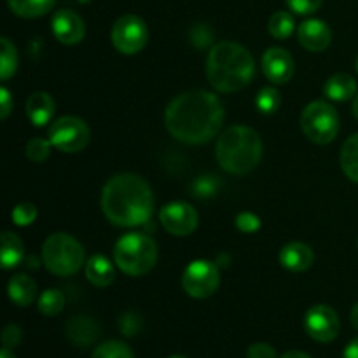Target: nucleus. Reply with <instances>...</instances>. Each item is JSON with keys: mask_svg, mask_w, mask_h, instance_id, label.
Returning a JSON list of instances; mask_svg holds the SVG:
<instances>
[{"mask_svg": "<svg viewBox=\"0 0 358 358\" xmlns=\"http://www.w3.org/2000/svg\"><path fill=\"white\" fill-rule=\"evenodd\" d=\"M224 107L208 91H189L170 101L164 112V124L170 135L189 145H199L220 131Z\"/></svg>", "mask_w": 358, "mask_h": 358, "instance_id": "nucleus-1", "label": "nucleus"}, {"mask_svg": "<svg viewBox=\"0 0 358 358\" xmlns=\"http://www.w3.org/2000/svg\"><path fill=\"white\" fill-rule=\"evenodd\" d=\"M101 210L114 226L135 227L145 224L154 210L152 189L140 175H115L101 192Z\"/></svg>", "mask_w": 358, "mask_h": 358, "instance_id": "nucleus-2", "label": "nucleus"}, {"mask_svg": "<svg viewBox=\"0 0 358 358\" xmlns=\"http://www.w3.org/2000/svg\"><path fill=\"white\" fill-rule=\"evenodd\" d=\"M254 72V58L236 42H219L206 58V77L220 93L243 90L252 80Z\"/></svg>", "mask_w": 358, "mask_h": 358, "instance_id": "nucleus-3", "label": "nucleus"}, {"mask_svg": "<svg viewBox=\"0 0 358 358\" xmlns=\"http://www.w3.org/2000/svg\"><path fill=\"white\" fill-rule=\"evenodd\" d=\"M217 161L227 173L247 175L261 163L262 140L248 126H231L217 140Z\"/></svg>", "mask_w": 358, "mask_h": 358, "instance_id": "nucleus-4", "label": "nucleus"}, {"mask_svg": "<svg viewBox=\"0 0 358 358\" xmlns=\"http://www.w3.org/2000/svg\"><path fill=\"white\" fill-rule=\"evenodd\" d=\"M114 261L126 275L143 276L156 266L157 247L147 234L128 233L115 243Z\"/></svg>", "mask_w": 358, "mask_h": 358, "instance_id": "nucleus-5", "label": "nucleus"}, {"mask_svg": "<svg viewBox=\"0 0 358 358\" xmlns=\"http://www.w3.org/2000/svg\"><path fill=\"white\" fill-rule=\"evenodd\" d=\"M42 262L56 276L76 275L84 264V248L66 233H55L42 245Z\"/></svg>", "mask_w": 358, "mask_h": 358, "instance_id": "nucleus-6", "label": "nucleus"}, {"mask_svg": "<svg viewBox=\"0 0 358 358\" xmlns=\"http://www.w3.org/2000/svg\"><path fill=\"white\" fill-rule=\"evenodd\" d=\"M301 128L308 140L315 143H331L339 133V115L327 101H313L301 115Z\"/></svg>", "mask_w": 358, "mask_h": 358, "instance_id": "nucleus-7", "label": "nucleus"}, {"mask_svg": "<svg viewBox=\"0 0 358 358\" xmlns=\"http://www.w3.org/2000/svg\"><path fill=\"white\" fill-rule=\"evenodd\" d=\"M90 128L86 122L73 115L56 119L49 128V140L52 147L62 152H79L90 142Z\"/></svg>", "mask_w": 358, "mask_h": 358, "instance_id": "nucleus-8", "label": "nucleus"}, {"mask_svg": "<svg viewBox=\"0 0 358 358\" xmlns=\"http://www.w3.org/2000/svg\"><path fill=\"white\" fill-rule=\"evenodd\" d=\"M219 285V268L205 259L192 261L182 275V287L194 299H206V297L213 296Z\"/></svg>", "mask_w": 358, "mask_h": 358, "instance_id": "nucleus-9", "label": "nucleus"}, {"mask_svg": "<svg viewBox=\"0 0 358 358\" xmlns=\"http://www.w3.org/2000/svg\"><path fill=\"white\" fill-rule=\"evenodd\" d=\"M110 38L114 48L122 55H136L142 51L149 38V30L142 17L135 14L121 16L114 23L110 31Z\"/></svg>", "mask_w": 358, "mask_h": 358, "instance_id": "nucleus-10", "label": "nucleus"}, {"mask_svg": "<svg viewBox=\"0 0 358 358\" xmlns=\"http://www.w3.org/2000/svg\"><path fill=\"white\" fill-rule=\"evenodd\" d=\"M339 317L327 304H315L304 315V331L318 343H331L339 336Z\"/></svg>", "mask_w": 358, "mask_h": 358, "instance_id": "nucleus-11", "label": "nucleus"}, {"mask_svg": "<svg viewBox=\"0 0 358 358\" xmlns=\"http://www.w3.org/2000/svg\"><path fill=\"white\" fill-rule=\"evenodd\" d=\"M159 220L173 236H189L198 227V212L189 203L173 201L161 208Z\"/></svg>", "mask_w": 358, "mask_h": 358, "instance_id": "nucleus-12", "label": "nucleus"}, {"mask_svg": "<svg viewBox=\"0 0 358 358\" xmlns=\"http://www.w3.org/2000/svg\"><path fill=\"white\" fill-rule=\"evenodd\" d=\"M262 72L271 83L285 84L294 76V59L287 49L269 48L262 55Z\"/></svg>", "mask_w": 358, "mask_h": 358, "instance_id": "nucleus-13", "label": "nucleus"}, {"mask_svg": "<svg viewBox=\"0 0 358 358\" xmlns=\"http://www.w3.org/2000/svg\"><path fill=\"white\" fill-rule=\"evenodd\" d=\"M51 28L55 37L62 44L66 45H73L77 42H80L84 38V34H86V27H84V21L80 20L79 14L69 9L58 10L52 16Z\"/></svg>", "mask_w": 358, "mask_h": 358, "instance_id": "nucleus-14", "label": "nucleus"}, {"mask_svg": "<svg viewBox=\"0 0 358 358\" xmlns=\"http://www.w3.org/2000/svg\"><path fill=\"white\" fill-rule=\"evenodd\" d=\"M297 37H299L301 45L308 51L320 52L329 48L332 41V31L329 24L322 20H308L301 23L299 30H297Z\"/></svg>", "mask_w": 358, "mask_h": 358, "instance_id": "nucleus-15", "label": "nucleus"}, {"mask_svg": "<svg viewBox=\"0 0 358 358\" xmlns=\"http://www.w3.org/2000/svg\"><path fill=\"white\" fill-rule=\"evenodd\" d=\"M280 264L285 269L294 273H303L308 268H311L315 261L313 250H311L308 245L299 243V241H294V243L285 245V247L280 250Z\"/></svg>", "mask_w": 358, "mask_h": 358, "instance_id": "nucleus-16", "label": "nucleus"}, {"mask_svg": "<svg viewBox=\"0 0 358 358\" xmlns=\"http://www.w3.org/2000/svg\"><path fill=\"white\" fill-rule=\"evenodd\" d=\"M55 100L51 98V94L44 93V91H37L27 101V115L37 128L48 124L55 115Z\"/></svg>", "mask_w": 358, "mask_h": 358, "instance_id": "nucleus-17", "label": "nucleus"}, {"mask_svg": "<svg viewBox=\"0 0 358 358\" xmlns=\"http://www.w3.org/2000/svg\"><path fill=\"white\" fill-rule=\"evenodd\" d=\"M66 336L77 346H90L100 336V327L91 318L77 317L66 324Z\"/></svg>", "mask_w": 358, "mask_h": 358, "instance_id": "nucleus-18", "label": "nucleus"}, {"mask_svg": "<svg viewBox=\"0 0 358 358\" xmlns=\"http://www.w3.org/2000/svg\"><path fill=\"white\" fill-rule=\"evenodd\" d=\"M9 297L16 306L27 308L37 297V285L34 280L27 275H16L9 282Z\"/></svg>", "mask_w": 358, "mask_h": 358, "instance_id": "nucleus-19", "label": "nucleus"}, {"mask_svg": "<svg viewBox=\"0 0 358 358\" xmlns=\"http://www.w3.org/2000/svg\"><path fill=\"white\" fill-rule=\"evenodd\" d=\"M324 93L332 101H348L357 93V80L348 73H336L325 83Z\"/></svg>", "mask_w": 358, "mask_h": 358, "instance_id": "nucleus-20", "label": "nucleus"}, {"mask_svg": "<svg viewBox=\"0 0 358 358\" xmlns=\"http://www.w3.org/2000/svg\"><path fill=\"white\" fill-rule=\"evenodd\" d=\"M86 278L94 287H108L115 278L114 266L105 255H93L86 262Z\"/></svg>", "mask_w": 358, "mask_h": 358, "instance_id": "nucleus-21", "label": "nucleus"}, {"mask_svg": "<svg viewBox=\"0 0 358 358\" xmlns=\"http://www.w3.org/2000/svg\"><path fill=\"white\" fill-rule=\"evenodd\" d=\"M0 243H2V248H0V264H2V268H16L24 257L23 241H21L14 233L6 231V233L2 234V238H0Z\"/></svg>", "mask_w": 358, "mask_h": 358, "instance_id": "nucleus-22", "label": "nucleus"}, {"mask_svg": "<svg viewBox=\"0 0 358 358\" xmlns=\"http://www.w3.org/2000/svg\"><path fill=\"white\" fill-rule=\"evenodd\" d=\"M56 0H7L9 9L20 17H38L52 9Z\"/></svg>", "mask_w": 358, "mask_h": 358, "instance_id": "nucleus-23", "label": "nucleus"}, {"mask_svg": "<svg viewBox=\"0 0 358 358\" xmlns=\"http://www.w3.org/2000/svg\"><path fill=\"white\" fill-rule=\"evenodd\" d=\"M341 168L350 180L358 184V133L350 136L341 149Z\"/></svg>", "mask_w": 358, "mask_h": 358, "instance_id": "nucleus-24", "label": "nucleus"}, {"mask_svg": "<svg viewBox=\"0 0 358 358\" xmlns=\"http://www.w3.org/2000/svg\"><path fill=\"white\" fill-rule=\"evenodd\" d=\"M17 69V51L7 37L0 38V77L9 79Z\"/></svg>", "mask_w": 358, "mask_h": 358, "instance_id": "nucleus-25", "label": "nucleus"}, {"mask_svg": "<svg viewBox=\"0 0 358 358\" xmlns=\"http://www.w3.org/2000/svg\"><path fill=\"white\" fill-rule=\"evenodd\" d=\"M38 311L45 317H56L65 308V296L56 289H48L42 292V296L37 301Z\"/></svg>", "mask_w": 358, "mask_h": 358, "instance_id": "nucleus-26", "label": "nucleus"}, {"mask_svg": "<svg viewBox=\"0 0 358 358\" xmlns=\"http://www.w3.org/2000/svg\"><path fill=\"white\" fill-rule=\"evenodd\" d=\"M294 27H296V21H294V16L290 13H285V10H280V13H275L269 20L268 30L269 34L275 38H289L292 35Z\"/></svg>", "mask_w": 358, "mask_h": 358, "instance_id": "nucleus-27", "label": "nucleus"}, {"mask_svg": "<svg viewBox=\"0 0 358 358\" xmlns=\"http://www.w3.org/2000/svg\"><path fill=\"white\" fill-rule=\"evenodd\" d=\"M91 358H135L131 348L122 341H107L101 343L93 352Z\"/></svg>", "mask_w": 358, "mask_h": 358, "instance_id": "nucleus-28", "label": "nucleus"}, {"mask_svg": "<svg viewBox=\"0 0 358 358\" xmlns=\"http://www.w3.org/2000/svg\"><path fill=\"white\" fill-rule=\"evenodd\" d=\"M280 103H282V98L275 87H262L255 98V105L262 114H273L280 107Z\"/></svg>", "mask_w": 358, "mask_h": 358, "instance_id": "nucleus-29", "label": "nucleus"}, {"mask_svg": "<svg viewBox=\"0 0 358 358\" xmlns=\"http://www.w3.org/2000/svg\"><path fill=\"white\" fill-rule=\"evenodd\" d=\"M51 140L44 138H34L27 143V156L28 159H31L34 163H42L49 157V152H51Z\"/></svg>", "mask_w": 358, "mask_h": 358, "instance_id": "nucleus-30", "label": "nucleus"}, {"mask_svg": "<svg viewBox=\"0 0 358 358\" xmlns=\"http://www.w3.org/2000/svg\"><path fill=\"white\" fill-rule=\"evenodd\" d=\"M35 219H37V208H35L31 203H20L17 206H14L13 222L16 224V226H30Z\"/></svg>", "mask_w": 358, "mask_h": 358, "instance_id": "nucleus-31", "label": "nucleus"}, {"mask_svg": "<svg viewBox=\"0 0 358 358\" xmlns=\"http://www.w3.org/2000/svg\"><path fill=\"white\" fill-rule=\"evenodd\" d=\"M290 9L296 14H313L322 7L324 0H287Z\"/></svg>", "mask_w": 358, "mask_h": 358, "instance_id": "nucleus-32", "label": "nucleus"}, {"mask_svg": "<svg viewBox=\"0 0 358 358\" xmlns=\"http://www.w3.org/2000/svg\"><path fill=\"white\" fill-rule=\"evenodd\" d=\"M236 227L243 233H255L261 227V220L255 213L243 212L236 217Z\"/></svg>", "mask_w": 358, "mask_h": 358, "instance_id": "nucleus-33", "label": "nucleus"}, {"mask_svg": "<svg viewBox=\"0 0 358 358\" xmlns=\"http://www.w3.org/2000/svg\"><path fill=\"white\" fill-rule=\"evenodd\" d=\"M21 339H23V332H21V329L17 327V325L10 324L3 329V332H2L3 348H7V350L16 348V346L21 343Z\"/></svg>", "mask_w": 358, "mask_h": 358, "instance_id": "nucleus-34", "label": "nucleus"}, {"mask_svg": "<svg viewBox=\"0 0 358 358\" xmlns=\"http://www.w3.org/2000/svg\"><path fill=\"white\" fill-rule=\"evenodd\" d=\"M248 358H280L276 350L268 343H255L247 350Z\"/></svg>", "mask_w": 358, "mask_h": 358, "instance_id": "nucleus-35", "label": "nucleus"}, {"mask_svg": "<svg viewBox=\"0 0 358 358\" xmlns=\"http://www.w3.org/2000/svg\"><path fill=\"white\" fill-rule=\"evenodd\" d=\"M0 117L6 119L13 110V96H10L7 87H0Z\"/></svg>", "mask_w": 358, "mask_h": 358, "instance_id": "nucleus-36", "label": "nucleus"}, {"mask_svg": "<svg viewBox=\"0 0 358 358\" xmlns=\"http://www.w3.org/2000/svg\"><path fill=\"white\" fill-rule=\"evenodd\" d=\"M343 358H358V338L353 339V341L346 346Z\"/></svg>", "mask_w": 358, "mask_h": 358, "instance_id": "nucleus-37", "label": "nucleus"}, {"mask_svg": "<svg viewBox=\"0 0 358 358\" xmlns=\"http://www.w3.org/2000/svg\"><path fill=\"white\" fill-rule=\"evenodd\" d=\"M280 358H311L310 355H308V353H304V352H297V350H294V352H287V353H283L282 357Z\"/></svg>", "mask_w": 358, "mask_h": 358, "instance_id": "nucleus-38", "label": "nucleus"}, {"mask_svg": "<svg viewBox=\"0 0 358 358\" xmlns=\"http://www.w3.org/2000/svg\"><path fill=\"white\" fill-rule=\"evenodd\" d=\"M350 318H352V324H353V327H355L357 331H358V303L355 304V306H353V310H352V315H350Z\"/></svg>", "mask_w": 358, "mask_h": 358, "instance_id": "nucleus-39", "label": "nucleus"}, {"mask_svg": "<svg viewBox=\"0 0 358 358\" xmlns=\"http://www.w3.org/2000/svg\"><path fill=\"white\" fill-rule=\"evenodd\" d=\"M0 358H16V357H14V353L10 352V350L3 348L2 353H0Z\"/></svg>", "mask_w": 358, "mask_h": 358, "instance_id": "nucleus-40", "label": "nucleus"}, {"mask_svg": "<svg viewBox=\"0 0 358 358\" xmlns=\"http://www.w3.org/2000/svg\"><path fill=\"white\" fill-rule=\"evenodd\" d=\"M353 115L358 119V94L355 96V101H353Z\"/></svg>", "mask_w": 358, "mask_h": 358, "instance_id": "nucleus-41", "label": "nucleus"}, {"mask_svg": "<svg viewBox=\"0 0 358 358\" xmlns=\"http://www.w3.org/2000/svg\"><path fill=\"white\" fill-rule=\"evenodd\" d=\"M168 358H187V357H182V355H171V357H168Z\"/></svg>", "mask_w": 358, "mask_h": 358, "instance_id": "nucleus-42", "label": "nucleus"}, {"mask_svg": "<svg viewBox=\"0 0 358 358\" xmlns=\"http://www.w3.org/2000/svg\"><path fill=\"white\" fill-rule=\"evenodd\" d=\"M357 70H358V58H357Z\"/></svg>", "mask_w": 358, "mask_h": 358, "instance_id": "nucleus-43", "label": "nucleus"}]
</instances>
